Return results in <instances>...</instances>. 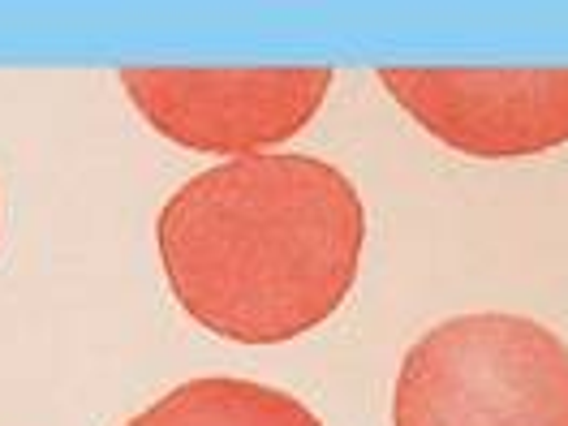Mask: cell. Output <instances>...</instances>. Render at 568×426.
Segmentation results:
<instances>
[{
	"label": "cell",
	"instance_id": "obj_4",
	"mask_svg": "<svg viewBox=\"0 0 568 426\" xmlns=\"http://www.w3.org/2000/svg\"><path fill=\"white\" fill-rule=\"evenodd\" d=\"M379 82L462 155L521 160L568 142V65H384Z\"/></svg>",
	"mask_w": 568,
	"mask_h": 426
},
{
	"label": "cell",
	"instance_id": "obj_1",
	"mask_svg": "<svg viewBox=\"0 0 568 426\" xmlns=\"http://www.w3.org/2000/svg\"><path fill=\"white\" fill-rule=\"evenodd\" d=\"M155 246L190 320L237 345H284L354 293L366 207L327 160L242 155L181 185Z\"/></svg>",
	"mask_w": 568,
	"mask_h": 426
},
{
	"label": "cell",
	"instance_id": "obj_2",
	"mask_svg": "<svg viewBox=\"0 0 568 426\" xmlns=\"http://www.w3.org/2000/svg\"><path fill=\"white\" fill-rule=\"evenodd\" d=\"M392 426H568V345L526 315L435 323L400 362Z\"/></svg>",
	"mask_w": 568,
	"mask_h": 426
},
{
	"label": "cell",
	"instance_id": "obj_3",
	"mask_svg": "<svg viewBox=\"0 0 568 426\" xmlns=\"http://www.w3.org/2000/svg\"><path fill=\"white\" fill-rule=\"evenodd\" d=\"M332 78L327 65H125L121 91L169 142L242 160L302 134Z\"/></svg>",
	"mask_w": 568,
	"mask_h": 426
},
{
	"label": "cell",
	"instance_id": "obj_5",
	"mask_svg": "<svg viewBox=\"0 0 568 426\" xmlns=\"http://www.w3.org/2000/svg\"><path fill=\"white\" fill-rule=\"evenodd\" d=\"M125 426H323L297 396L281 388L233 379V375H203L181 388L164 392Z\"/></svg>",
	"mask_w": 568,
	"mask_h": 426
}]
</instances>
